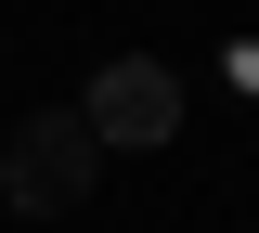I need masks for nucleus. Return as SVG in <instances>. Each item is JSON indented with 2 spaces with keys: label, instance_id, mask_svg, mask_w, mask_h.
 Returning a JSON list of instances; mask_svg holds the SVG:
<instances>
[{
  "label": "nucleus",
  "instance_id": "f257e3e1",
  "mask_svg": "<svg viewBox=\"0 0 259 233\" xmlns=\"http://www.w3.org/2000/svg\"><path fill=\"white\" fill-rule=\"evenodd\" d=\"M91 181H104V143H91V117H78V104H39L26 130L0 143V195L26 207V220H65V207H91Z\"/></svg>",
  "mask_w": 259,
  "mask_h": 233
},
{
  "label": "nucleus",
  "instance_id": "f03ea898",
  "mask_svg": "<svg viewBox=\"0 0 259 233\" xmlns=\"http://www.w3.org/2000/svg\"><path fill=\"white\" fill-rule=\"evenodd\" d=\"M78 117H91L104 156H117V143H168V130H182V78H168L156 52H117V65L91 78V104H78Z\"/></svg>",
  "mask_w": 259,
  "mask_h": 233
}]
</instances>
